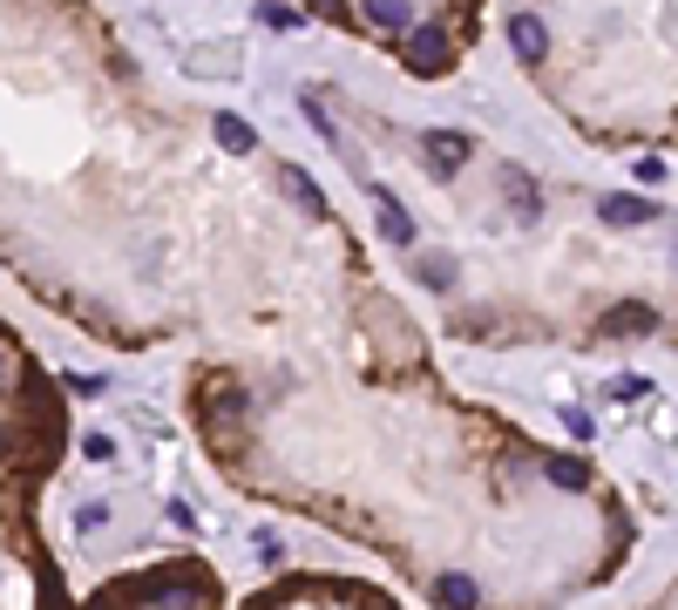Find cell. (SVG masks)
Returning a JSON list of instances; mask_svg holds the SVG:
<instances>
[{
  "instance_id": "6da1fadb",
  "label": "cell",
  "mask_w": 678,
  "mask_h": 610,
  "mask_svg": "<svg viewBox=\"0 0 678 610\" xmlns=\"http://www.w3.org/2000/svg\"><path fill=\"white\" fill-rule=\"evenodd\" d=\"M109 597H136V603H190V597H218V584H211L197 563H164V569H149V577L115 584Z\"/></svg>"
},
{
  "instance_id": "7a4b0ae2",
  "label": "cell",
  "mask_w": 678,
  "mask_h": 610,
  "mask_svg": "<svg viewBox=\"0 0 678 610\" xmlns=\"http://www.w3.org/2000/svg\"><path fill=\"white\" fill-rule=\"evenodd\" d=\"M401 62L421 75V81H442L455 68V34L448 27H408L401 34Z\"/></svg>"
},
{
  "instance_id": "3957f363",
  "label": "cell",
  "mask_w": 678,
  "mask_h": 610,
  "mask_svg": "<svg viewBox=\"0 0 678 610\" xmlns=\"http://www.w3.org/2000/svg\"><path fill=\"white\" fill-rule=\"evenodd\" d=\"M421 156H427L434 177H455L462 163L475 156V143H468V130H427V136H421Z\"/></svg>"
},
{
  "instance_id": "277c9868",
  "label": "cell",
  "mask_w": 678,
  "mask_h": 610,
  "mask_svg": "<svg viewBox=\"0 0 678 610\" xmlns=\"http://www.w3.org/2000/svg\"><path fill=\"white\" fill-rule=\"evenodd\" d=\"M197 400H204V421H211V428H218V421H231V414H252V393L237 387V380H211Z\"/></svg>"
},
{
  "instance_id": "5b68a950",
  "label": "cell",
  "mask_w": 678,
  "mask_h": 610,
  "mask_svg": "<svg viewBox=\"0 0 678 610\" xmlns=\"http://www.w3.org/2000/svg\"><path fill=\"white\" fill-rule=\"evenodd\" d=\"M509 48H515V62H543L549 55V27L536 14H509Z\"/></svg>"
},
{
  "instance_id": "8992f818",
  "label": "cell",
  "mask_w": 678,
  "mask_h": 610,
  "mask_svg": "<svg viewBox=\"0 0 678 610\" xmlns=\"http://www.w3.org/2000/svg\"><path fill=\"white\" fill-rule=\"evenodd\" d=\"M374 218H380V237H387V244H401V252L414 244V218H408L387 190H374Z\"/></svg>"
},
{
  "instance_id": "52a82bcc",
  "label": "cell",
  "mask_w": 678,
  "mask_h": 610,
  "mask_svg": "<svg viewBox=\"0 0 678 610\" xmlns=\"http://www.w3.org/2000/svg\"><path fill=\"white\" fill-rule=\"evenodd\" d=\"M597 218H604V224H658V203L652 197H604Z\"/></svg>"
},
{
  "instance_id": "ba28073f",
  "label": "cell",
  "mask_w": 678,
  "mask_h": 610,
  "mask_svg": "<svg viewBox=\"0 0 678 610\" xmlns=\"http://www.w3.org/2000/svg\"><path fill=\"white\" fill-rule=\"evenodd\" d=\"M652 325H658V312L637 306V299L618 306V312H604V333H611V340H637V333H652Z\"/></svg>"
},
{
  "instance_id": "9c48e42d",
  "label": "cell",
  "mask_w": 678,
  "mask_h": 610,
  "mask_svg": "<svg viewBox=\"0 0 678 610\" xmlns=\"http://www.w3.org/2000/svg\"><path fill=\"white\" fill-rule=\"evenodd\" d=\"M502 190H509V211L523 218V224H536V211H543V190H536L523 170H509V184H502Z\"/></svg>"
},
{
  "instance_id": "30bf717a",
  "label": "cell",
  "mask_w": 678,
  "mask_h": 610,
  "mask_svg": "<svg viewBox=\"0 0 678 610\" xmlns=\"http://www.w3.org/2000/svg\"><path fill=\"white\" fill-rule=\"evenodd\" d=\"M367 21H374L380 34H408V27H414V8H408V0H367Z\"/></svg>"
},
{
  "instance_id": "8fae6325",
  "label": "cell",
  "mask_w": 678,
  "mask_h": 610,
  "mask_svg": "<svg viewBox=\"0 0 678 610\" xmlns=\"http://www.w3.org/2000/svg\"><path fill=\"white\" fill-rule=\"evenodd\" d=\"M543 475H549V488H590V468H583L577 455H549Z\"/></svg>"
},
{
  "instance_id": "7c38bea8",
  "label": "cell",
  "mask_w": 678,
  "mask_h": 610,
  "mask_svg": "<svg viewBox=\"0 0 678 610\" xmlns=\"http://www.w3.org/2000/svg\"><path fill=\"white\" fill-rule=\"evenodd\" d=\"M211 130H218V143H224L231 156H252V143H258V136H252V122H237V115H218Z\"/></svg>"
},
{
  "instance_id": "4fadbf2b",
  "label": "cell",
  "mask_w": 678,
  "mask_h": 610,
  "mask_svg": "<svg viewBox=\"0 0 678 610\" xmlns=\"http://www.w3.org/2000/svg\"><path fill=\"white\" fill-rule=\"evenodd\" d=\"M414 278L427 285V292H448V285H455V258H442V252H427V258L414 265Z\"/></svg>"
},
{
  "instance_id": "5bb4252c",
  "label": "cell",
  "mask_w": 678,
  "mask_h": 610,
  "mask_svg": "<svg viewBox=\"0 0 678 610\" xmlns=\"http://www.w3.org/2000/svg\"><path fill=\"white\" fill-rule=\"evenodd\" d=\"M286 190H292V197L305 203V211H312V218H326V197H319V184H312L305 170H286Z\"/></svg>"
},
{
  "instance_id": "9a60e30c",
  "label": "cell",
  "mask_w": 678,
  "mask_h": 610,
  "mask_svg": "<svg viewBox=\"0 0 678 610\" xmlns=\"http://www.w3.org/2000/svg\"><path fill=\"white\" fill-rule=\"evenodd\" d=\"M299 109H305V122H312L326 143H340V130H333V115H326V102H319V96H299Z\"/></svg>"
},
{
  "instance_id": "2e32d148",
  "label": "cell",
  "mask_w": 678,
  "mask_h": 610,
  "mask_svg": "<svg viewBox=\"0 0 678 610\" xmlns=\"http://www.w3.org/2000/svg\"><path fill=\"white\" fill-rule=\"evenodd\" d=\"M604 393H611V400H645V393H652V380H645V374H624V380H611Z\"/></svg>"
},
{
  "instance_id": "e0dca14e",
  "label": "cell",
  "mask_w": 678,
  "mask_h": 610,
  "mask_svg": "<svg viewBox=\"0 0 678 610\" xmlns=\"http://www.w3.org/2000/svg\"><path fill=\"white\" fill-rule=\"evenodd\" d=\"M434 597H442V603H475V584H468V577H442V584H434Z\"/></svg>"
},
{
  "instance_id": "ac0fdd59",
  "label": "cell",
  "mask_w": 678,
  "mask_h": 610,
  "mask_svg": "<svg viewBox=\"0 0 678 610\" xmlns=\"http://www.w3.org/2000/svg\"><path fill=\"white\" fill-rule=\"evenodd\" d=\"M455 333L462 340H489V312H455Z\"/></svg>"
},
{
  "instance_id": "d6986e66",
  "label": "cell",
  "mask_w": 678,
  "mask_h": 610,
  "mask_svg": "<svg viewBox=\"0 0 678 610\" xmlns=\"http://www.w3.org/2000/svg\"><path fill=\"white\" fill-rule=\"evenodd\" d=\"M258 21H265V27H278V34H286V27H299V14H292V8H278V0H265V8H258Z\"/></svg>"
},
{
  "instance_id": "ffe728a7",
  "label": "cell",
  "mask_w": 678,
  "mask_h": 610,
  "mask_svg": "<svg viewBox=\"0 0 678 610\" xmlns=\"http://www.w3.org/2000/svg\"><path fill=\"white\" fill-rule=\"evenodd\" d=\"M68 393H82V400H96V393H109V380H102V374H75V380H68Z\"/></svg>"
},
{
  "instance_id": "44dd1931",
  "label": "cell",
  "mask_w": 678,
  "mask_h": 610,
  "mask_svg": "<svg viewBox=\"0 0 678 610\" xmlns=\"http://www.w3.org/2000/svg\"><path fill=\"white\" fill-rule=\"evenodd\" d=\"M109 522V502H82V509H75V529H102Z\"/></svg>"
},
{
  "instance_id": "7402d4cb",
  "label": "cell",
  "mask_w": 678,
  "mask_h": 610,
  "mask_svg": "<svg viewBox=\"0 0 678 610\" xmlns=\"http://www.w3.org/2000/svg\"><path fill=\"white\" fill-rule=\"evenodd\" d=\"M564 428H570V441H590V414H583V407H564Z\"/></svg>"
},
{
  "instance_id": "603a6c76",
  "label": "cell",
  "mask_w": 678,
  "mask_h": 610,
  "mask_svg": "<svg viewBox=\"0 0 678 610\" xmlns=\"http://www.w3.org/2000/svg\"><path fill=\"white\" fill-rule=\"evenodd\" d=\"M82 455H89V462H109V455H115V441H109V434H89V441H82Z\"/></svg>"
},
{
  "instance_id": "cb8c5ba5",
  "label": "cell",
  "mask_w": 678,
  "mask_h": 610,
  "mask_svg": "<svg viewBox=\"0 0 678 610\" xmlns=\"http://www.w3.org/2000/svg\"><path fill=\"white\" fill-rule=\"evenodd\" d=\"M312 8H319V14H333V21H346V8H340V0H312Z\"/></svg>"
}]
</instances>
